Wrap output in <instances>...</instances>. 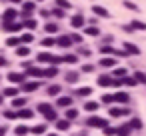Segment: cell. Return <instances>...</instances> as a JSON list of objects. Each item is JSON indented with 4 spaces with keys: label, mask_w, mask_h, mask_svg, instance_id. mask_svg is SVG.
Here are the masks:
<instances>
[{
    "label": "cell",
    "mask_w": 146,
    "mask_h": 136,
    "mask_svg": "<svg viewBox=\"0 0 146 136\" xmlns=\"http://www.w3.org/2000/svg\"><path fill=\"white\" fill-rule=\"evenodd\" d=\"M8 80H10V82H20V84H22V82H24V74H20V72H10V74H8Z\"/></svg>",
    "instance_id": "cell-4"
},
{
    "label": "cell",
    "mask_w": 146,
    "mask_h": 136,
    "mask_svg": "<svg viewBox=\"0 0 146 136\" xmlns=\"http://www.w3.org/2000/svg\"><path fill=\"white\" fill-rule=\"evenodd\" d=\"M6 132V126H2V128H0V134H4Z\"/></svg>",
    "instance_id": "cell-52"
},
{
    "label": "cell",
    "mask_w": 146,
    "mask_h": 136,
    "mask_svg": "<svg viewBox=\"0 0 146 136\" xmlns=\"http://www.w3.org/2000/svg\"><path fill=\"white\" fill-rule=\"evenodd\" d=\"M6 64V60H4V56H0V66H4Z\"/></svg>",
    "instance_id": "cell-51"
},
{
    "label": "cell",
    "mask_w": 146,
    "mask_h": 136,
    "mask_svg": "<svg viewBox=\"0 0 146 136\" xmlns=\"http://www.w3.org/2000/svg\"><path fill=\"white\" fill-rule=\"evenodd\" d=\"M4 94H6V96H16V94H18V88H6Z\"/></svg>",
    "instance_id": "cell-35"
},
{
    "label": "cell",
    "mask_w": 146,
    "mask_h": 136,
    "mask_svg": "<svg viewBox=\"0 0 146 136\" xmlns=\"http://www.w3.org/2000/svg\"><path fill=\"white\" fill-rule=\"evenodd\" d=\"M112 100H114V98H112L110 94H106V96H102V102H112Z\"/></svg>",
    "instance_id": "cell-48"
},
{
    "label": "cell",
    "mask_w": 146,
    "mask_h": 136,
    "mask_svg": "<svg viewBox=\"0 0 146 136\" xmlns=\"http://www.w3.org/2000/svg\"><path fill=\"white\" fill-rule=\"evenodd\" d=\"M58 44H60L62 48H68V46L72 44V42H70V36H60V38H58Z\"/></svg>",
    "instance_id": "cell-7"
},
{
    "label": "cell",
    "mask_w": 146,
    "mask_h": 136,
    "mask_svg": "<svg viewBox=\"0 0 146 136\" xmlns=\"http://www.w3.org/2000/svg\"><path fill=\"white\" fill-rule=\"evenodd\" d=\"M46 32H56V24H46Z\"/></svg>",
    "instance_id": "cell-45"
},
{
    "label": "cell",
    "mask_w": 146,
    "mask_h": 136,
    "mask_svg": "<svg viewBox=\"0 0 146 136\" xmlns=\"http://www.w3.org/2000/svg\"><path fill=\"white\" fill-rule=\"evenodd\" d=\"M84 32H86L88 36H96V34H98V28H94V26H90V28H86Z\"/></svg>",
    "instance_id": "cell-31"
},
{
    "label": "cell",
    "mask_w": 146,
    "mask_h": 136,
    "mask_svg": "<svg viewBox=\"0 0 146 136\" xmlns=\"http://www.w3.org/2000/svg\"><path fill=\"white\" fill-rule=\"evenodd\" d=\"M48 136H56V134H48Z\"/></svg>",
    "instance_id": "cell-54"
},
{
    "label": "cell",
    "mask_w": 146,
    "mask_h": 136,
    "mask_svg": "<svg viewBox=\"0 0 146 136\" xmlns=\"http://www.w3.org/2000/svg\"><path fill=\"white\" fill-rule=\"evenodd\" d=\"M56 4H58L60 8H70V2H68V0H56Z\"/></svg>",
    "instance_id": "cell-37"
},
{
    "label": "cell",
    "mask_w": 146,
    "mask_h": 136,
    "mask_svg": "<svg viewBox=\"0 0 146 136\" xmlns=\"http://www.w3.org/2000/svg\"><path fill=\"white\" fill-rule=\"evenodd\" d=\"M98 84L108 86V84H112V80H110V76H100V78H98Z\"/></svg>",
    "instance_id": "cell-20"
},
{
    "label": "cell",
    "mask_w": 146,
    "mask_h": 136,
    "mask_svg": "<svg viewBox=\"0 0 146 136\" xmlns=\"http://www.w3.org/2000/svg\"><path fill=\"white\" fill-rule=\"evenodd\" d=\"M124 82H126V84H128V86H136V80H134V78H126V80H124Z\"/></svg>",
    "instance_id": "cell-46"
},
{
    "label": "cell",
    "mask_w": 146,
    "mask_h": 136,
    "mask_svg": "<svg viewBox=\"0 0 146 136\" xmlns=\"http://www.w3.org/2000/svg\"><path fill=\"white\" fill-rule=\"evenodd\" d=\"M6 44H8V46H18V44H20V40H18L16 36H10V38L6 40Z\"/></svg>",
    "instance_id": "cell-23"
},
{
    "label": "cell",
    "mask_w": 146,
    "mask_h": 136,
    "mask_svg": "<svg viewBox=\"0 0 146 136\" xmlns=\"http://www.w3.org/2000/svg\"><path fill=\"white\" fill-rule=\"evenodd\" d=\"M22 26H26V28H30V30H34L36 28V20H26Z\"/></svg>",
    "instance_id": "cell-30"
},
{
    "label": "cell",
    "mask_w": 146,
    "mask_h": 136,
    "mask_svg": "<svg viewBox=\"0 0 146 136\" xmlns=\"http://www.w3.org/2000/svg\"><path fill=\"white\" fill-rule=\"evenodd\" d=\"M6 32H18L20 28H22V24H16V22H4V26H2Z\"/></svg>",
    "instance_id": "cell-3"
},
{
    "label": "cell",
    "mask_w": 146,
    "mask_h": 136,
    "mask_svg": "<svg viewBox=\"0 0 146 136\" xmlns=\"http://www.w3.org/2000/svg\"><path fill=\"white\" fill-rule=\"evenodd\" d=\"M124 6H126V8H130V10H138V6H136L134 2H128V0L124 2Z\"/></svg>",
    "instance_id": "cell-41"
},
{
    "label": "cell",
    "mask_w": 146,
    "mask_h": 136,
    "mask_svg": "<svg viewBox=\"0 0 146 136\" xmlns=\"http://www.w3.org/2000/svg\"><path fill=\"white\" fill-rule=\"evenodd\" d=\"M76 116H78V112H76V110H74V108H70V110H68V112H66V120H68V122H70V120H72V118H76Z\"/></svg>",
    "instance_id": "cell-26"
},
{
    "label": "cell",
    "mask_w": 146,
    "mask_h": 136,
    "mask_svg": "<svg viewBox=\"0 0 146 136\" xmlns=\"http://www.w3.org/2000/svg\"><path fill=\"white\" fill-rule=\"evenodd\" d=\"M86 122H88V126H92V128H108V120L98 118V116H90Z\"/></svg>",
    "instance_id": "cell-1"
},
{
    "label": "cell",
    "mask_w": 146,
    "mask_h": 136,
    "mask_svg": "<svg viewBox=\"0 0 146 136\" xmlns=\"http://www.w3.org/2000/svg\"><path fill=\"white\" fill-rule=\"evenodd\" d=\"M80 94H82V96H90V94H92V88L84 86V88H80Z\"/></svg>",
    "instance_id": "cell-39"
},
{
    "label": "cell",
    "mask_w": 146,
    "mask_h": 136,
    "mask_svg": "<svg viewBox=\"0 0 146 136\" xmlns=\"http://www.w3.org/2000/svg\"><path fill=\"white\" fill-rule=\"evenodd\" d=\"M84 110H88V112H94V110H98V102H94V100L86 102V104H84Z\"/></svg>",
    "instance_id": "cell-11"
},
{
    "label": "cell",
    "mask_w": 146,
    "mask_h": 136,
    "mask_svg": "<svg viewBox=\"0 0 146 136\" xmlns=\"http://www.w3.org/2000/svg\"><path fill=\"white\" fill-rule=\"evenodd\" d=\"M72 104V98L70 96H60L58 98V106H70Z\"/></svg>",
    "instance_id": "cell-10"
},
{
    "label": "cell",
    "mask_w": 146,
    "mask_h": 136,
    "mask_svg": "<svg viewBox=\"0 0 146 136\" xmlns=\"http://www.w3.org/2000/svg\"><path fill=\"white\" fill-rule=\"evenodd\" d=\"M124 48H126V52H128V54H138V52H140V50H138L134 44H130V42H126V44H124Z\"/></svg>",
    "instance_id": "cell-14"
},
{
    "label": "cell",
    "mask_w": 146,
    "mask_h": 136,
    "mask_svg": "<svg viewBox=\"0 0 146 136\" xmlns=\"http://www.w3.org/2000/svg\"><path fill=\"white\" fill-rule=\"evenodd\" d=\"M12 2H22V0H12Z\"/></svg>",
    "instance_id": "cell-53"
},
{
    "label": "cell",
    "mask_w": 146,
    "mask_h": 136,
    "mask_svg": "<svg viewBox=\"0 0 146 136\" xmlns=\"http://www.w3.org/2000/svg\"><path fill=\"white\" fill-rule=\"evenodd\" d=\"M72 26H74V28H80V26H84V16H82V14H76V16L72 18Z\"/></svg>",
    "instance_id": "cell-6"
},
{
    "label": "cell",
    "mask_w": 146,
    "mask_h": 136,
    "mask_svg": "<svg viewBox=\"0 0 146 136\" xmlns=\"http://www.w3.org/2000/svg\"><path fill=\"white\" fill-rule=\"evenodd\" d=\"M112 98H114L116 102H128V94H126V92H118V94H114Z\"/></svg>",
    "instance_id": "cell-9"
},
{
    "label": "cell",
    "mask_w": 146,
    "mask_h": 136,
    "mask_svg": "<svg viewBox=\"0 0 146 136\" xmlns=\"http://www.w3.org/2000/svg\"><path fill=\"white\" fill-rule=\"evenodd\" d=\"M32 10H34V2H26V4H24V12L28 14V12H32Z\"/></svg>",
    "instance_id": "cell-38"
},
{
    "label": "cell",
    "mask_w": 146,
    "mask_h": 136,
    "mask_svg": "<svg viewBox=\"0 0 146 136\" xmlns=\"http://www.w3.org/2000/svg\"><path fill=\"white\" fill-rule=\"evenodd\" d=\"M136 82H146V74L144 72H136V78H134Z\"/></svg>",
    "instance_id": "cell-34"
},
{
    "label": "cell",
    "mask_w": 146,
    "mask_h": 136,
    "mask_svg": "<svg viewBox=\"0 0 146 136\" xmlns=\"http://www.w3.org/2000/svg\"><path fill=\"white\" fill-rule=\"evenodd\" d=\"M78 80V72H70V74H66V82H76Z\"/></svg>",
    "instance_id": "cell-25"
},
{
    "label": "cell",
    "mask_w": 146,
    "mask_h": 136,
    "mask_svg": "<svg viewBox=\"0 0 146 136\" xmlns=\"http://www.w3.org/2000/svg\"><path fill=\"white\" fill-rule=\"evenodd\" d=\"M114 74H116V76H124V74H126V70H124V68H118Z\"/></svg>",
    "instance_id": "cell-47"
},
{
    "label": "cell",
    "mask_w": 146,
    "mask_h": 136,
    "mask_svg": "<svg viewBox=\"0 0 146 136\" xmlns=\"http://www.w3.org/2000/svg\"><path fill=\"white\" fill-rule=\"evenodd\" d=\"M36 88H38V82H28V84H24V88H22V90L32 92V90H36Z\"/></svg>",
    "instance_id": "cell-19"
},
{
    "label": "cell",
    "mask_w": 146,
    "mask_h": 136,
    "mask_svg": "<svg viewBox=\"0 0 146 136\" xmlns=\"http://www.w3.org/2000/svg\"><path fill=\"white\" fill-rule=\"evenodd\" d=\"M116 134H118V136H130V126H120V128H116Z\"/></svg>",
    "instance_id": "cell-12"
},
{
    "label": "cell",
    "mask_w": 146,
    "mask_h": 136,
    "mask_svg": "<svg viewBox=\"0 0 146 136\" xmlns=\"http://www.w3.org/2000/svg\"><path fill=\"white\" fill-rule=\"evenodd\" d=\"M44 130H46V128H44L42 124H40V126H34V128H32V132H34V134H42Z\"/></svg>",
    "instance_id": "cell-40"
},
{
    "label": "cell",
    "mask_w": 146,
    "mask_h": 136,
    "mask_svg": "<svg viewBox=\"0 0 146 136\" xmlns=\"http://www.w3.org/2000/svg\"><path fill=\"white\" fill-rule=\"evenodd\" d=\"M38 110L46 116V114H50V112H52V106H50V104H40V106H38Z\"/></svg>",
    "instance_id": "cell-17"
},
{
    "label": "cell",
    "mask_w": 146,
    "mask_h": 136,
    "mask_svg": "<svg viewBox=\"0 0 146 136\" xmlns=\"http://www.w3.org/2000/svg\"><path fill=\"white\" fill-rule=\"evenodd\" d=\"M122 114H126V110H122V108H110V116H122Z\"/></svg>",
    "instance_id": "cell-21"
},
{
    "label": "cell",
    "mask_w": 146,
    "mask_h": 136,
    "mask_svg": "<svg viewBox=\"0 0 146 136\" xmlns=\"http://www.w3.org/2000/svg\"><path fill=\"white\" fill-rule=\"evenodd\" d=\"M56 74H58V68L56 66H50V68L42 70V76H56Z\"/></svg>",
    "instance_id": "cell-8"
},
{
    "label": "cell",
    "mask_w": 146,
    "mask_h": 136,
    "mask_svg": "<svg viewBox=\"0 0 146 136\" xmlns=\"http://www.w3.org/2000/svg\"><path fill=\"white\" fill-rule=\"evenodd\" d=\"M104 134L106 136H112V134H116V128H104Z\"/></svg>",
    "instance_id": "cell-44"
},
{
    "label": "cell",
    "mask_w": 146,
    "mask_h": 136,
    "mask_svg": "<svg viewBox=\"0 0 146 136\" xmlns=\"http://www.w3.org/2000/svg\"><path fill=\"white\" fill-rule=\"evenodd\" d=\"M62 14H64V12H62V10H60V8H56V10H54V16H58V18H60V16H62Z\"/></svg>",
    "instance_id": "cell-50"
},
{
    "label": "cell",
    "mask_w": 146,
    "mask_h": 136,
    "mask_svg": "<svg viewBox=\"0 0 146 136\" xmlns=\"http://www.w3.org/2000/svg\"><path fill=\"white\" fill-rule=\"evenodd\" d=\"M132 28H136V30H146V24L140 22V20H134V22H132Z\"/></svg>",
    "instance_id": "cell-22"
},
{
    "label": "cell",
    "mask_w": 146,
    "mask_h": 136,
    "mask_svg": "<svg viewBox=\"0 0 146 136\" xmlns=\"http://www.w3.org/2000/svg\"><path fill=\"white\" fill-rule=\"evenodd\" d=\"M82 72H92V66H90V64H86V66H82Z\"/></svg>",
    "instance_id": "cell-49"
},
{
    "label": "cell",
    "mask_w": 146,
    "mask_h": 136,
    "mask_svg": "<svg viewBox=\"0 0 146 136\" xmlns=\"http://www.w3.org/2000/svg\"><path fill=\"white\" fill-rule=\"evenodd\" d=\"M18 40H20V42H24V44H28V42H32V34H22Z\"/></svg>",
    "instance_id": "cell-28"
},
{
    "label": "cell",
    "mask_w": 146,
    "mask_h": 136,
    "mask_svg": "<svg viewBox=\"0 0 146 136\" xmlns=\"http://www.w3.org/2000/svg\"><path fill=\"white\" fill-rule=\"evenodd\" d=\"M16 18V10L14 8H8L6 12H4V22H12Z\"/></svg>",
    "instance_id": "cell-5"
},
{
    "label": "cell",
    "mask_w": 146,
    "mask_h": 136,
    "mask_svg": "<svg viewBox=\"0 0 146 136\" xmlns=\"http://www.w3.org/2000/svg\"><path fill=\"white\" fill-rule=\"evenodd\" d=\"M56 126H58V130H68V128H70V122H68V120H58Z\"/></svg>",
    "instance_id": "cell-18"
},
{
    "label": "cell",
    "mask_w": 146,
    "mask_h": 136,
    "mask_svg": "<svg viewBox=\"0 0 146 136\" xmlns=\"http://www.w3.org/2000/svg\"><path fill=\"white\" fill-rule=\"evenodd\" d=\"M92 10H94V14H98V16H104V18L108 16V10H106V8H102V6H94Z\"/></svg>",
    "instance_id": "cell-13"
},
{
    "label": "cell",
    "mask_w": 146,
    "mask_h": 136,
    "mask_svg": "<svg viewBox=\"0 0 146 136\" xmlns=\"http://www.w3.org/2000/svg\"><path fill=\"white\" fill-rule=\"evenodd\" d=\"M0 102H2V96H0Z\"/></svg>",
    "instance_id": "cell-56"
},
{
    "label": "cell",
    "mask_w": 146,
    "mask_h": 136,
    "mask_svg": "<svg viewBox=\"0 0 146 136\" xmlns=\"http://www.w3.org/2000/svg\"><path fill=\"white\" fill-rule=\"evenodd\" d=\"M28 52H30V50H28L26 46H18V50H16L18 56H28Z\"/></svg>",
    "instance_id": "cell-24"
},
{
    "label": "cell",
    "mask_w": 146,
    "mask_h": 136,
    "mask_svg": "<svg viewBox=\"0 0 146 136\" xmlns=\"http://www.w3.org/2000/svg\"><path fill=\"white\" fill-rule=\"evenodd\" d=\"M132 126H134V128H142V122H140V120H132V122H130V128H132Z\"/></svg>",
    "instance_id": "cell-43"
},
{
    "label": "cell",
    "mask_w": 146,
    "mask_h": 136,
    "mask_svg": "<svg viewBox=\"0 0 146 136\" xmlns=\"http://www.w3.org/2000/svg\"><path fill=\"white\" fill-rule=\"evenodd\" d=\"M18 116H20V118H30V116H32V110H20Z\"/></svg>",
    "instance_id": "cell-36"
},
{
    "label": "cell",
    "mask_w": 146,
    "mask_h": 136,
    "mask_svg": "<svg viewBox=\"0 0 146 136\" xmlns=\"http://www.w3.org/2000/svg\"><path fill=\"white\" fill-rule=\"evenodd\" d=\"M12 104H14V106H16V108H20V106H22V104H24V98H16V100H14V102H12Z\"/></svg>",
    "instance_id": "cell-42"
},
{
    "label": "cell",
    "mask_w": 146,
    "mask_h": 136,
    "mask_svg": "<svg viewBox=\"0 0 146 136\" xmlns=\"http://www.w3.org/2000/svg\"><path fill=\"white\" fill-rule=\"evenodd\" d=\"M62 60H64V62H70V64H74L78 58H76V56H72V54H68V56H62Z\"/></svg>",
    "instance_id": "cell-33"
},
{
    "label": "cell",
    "mask_w": 146,
    "mask_h": 136,
    "mask_svg": "<svg viewBox=\"0 0 146 136\" xmlns=\"http://www.w3.org/2000/svg\"><path fill=\"white\" fill-rule=\"evenodd\" d=\"M28 74H30V76H34V78H40V76H42V70H40V68L30 66V68H28Z\"/></svg>",
    "instance_id": "cell-16"
},
{
    "label": "cell",
    "mask_w": 146,
    "mask_h": 136,
    "mask_svg": "<svg viewBox=\"0 0 146 136\" xmlns=\"http://www.w3.org/2000/svg\"><path fill=\"white\" fill-rule=\"evenodd\" d=\"M58 92H60V86H56V84H54V86H50V88H48V94H50V96H56V94H58Z\"/></svg>",
    "instance_id": "cell-29"
},
{
    "label": "cell",
    "mask_w": 146,
    "mask_h": 136,
    "mask_svg": "<svg viewBox=\"0 0 146 136\" xmlns=\"http://www.w3.org/2000/svg\"><path fill=\"white\" fill-rule=\"evenodd\" d=\"M36 2H42V0H36Z\"/></svg>",
    "instance_id": "cell-55"
},
{
    "label": "cell",
    "mask_w": 146,
    "mask_h": 136,
    "mask_svg": "<svg viewBox=\"0 0 146 136\" xmlns=\"http://www.w3.org/2000/svg\"><path fill=\"white\" fill-rule=\"evenodd\" d=\"M38 60H40V62H50V64H58V62H62L60 56H52V54H48V52L38 54Z\"/></svg>",
    "instance_id": "cell-2"
},
{
    "label": "cell",
    "mask_w": 146,
    "mask_h": 136,
    "mask_svg": "<svg viewBox=\"0 0 146 136\" xmlns=\"http://www.w3.org/2000/svg\"><path fill=\"white\" fill-rule=\"evenodd\" d=\"M14 132H16L18 136H24V134L28 132V128H26V126H16V128H14Z\"/></svg>",
    "instance_id": "cell-27"
},
{
    "label": "cell",
    "mask_w": 146,
    "mask_h": 136,
    "mask_svg": "<svg viewBox=\"0 0 146 136\" xmlns=\"http://www.w3.org/2000/svg\"><path fill=\"white\" fill-rule=\"evenodd\" d=\"M54 44H56L54 38H44V40H42V46H54Z\"/></svg>",
    "instance_id": "cell-32"
},
{
    "label": "cell",
    "mask_w": 146,
    "mask_h": 136,
    "mask_svg": "<svg viewBox=\"0 0 146 136\" xmlns=\"http://www.w3.org/2000/svg\"><path fill=\"white\" fill-rule=\"evenodd\" d=\"M114 64H116V58H102L100 60V66H106V68L108 66H114Z\"/></svg>",
    "instance_id": "cell-15"
}]
</instances>
